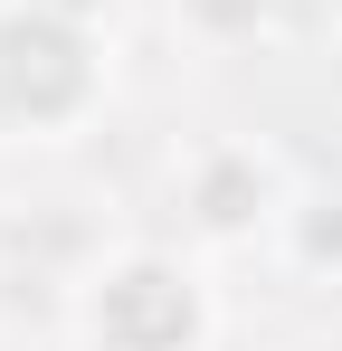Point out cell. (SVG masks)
Returning a JSON list of instances; mask_svg holds the SVG:
<instances>
[{"label":"cell","mask_w":342,"mask_h":351,"mask_svg":"<svg viewBox=\"0 0 342 351\" xmlns=\"http://www.w3.org/2000/svg\"><path fill=\"white\" fill-rule=\"evenodd\" d=\"M95 95H105L95 38L48 0H10L0 10V133L57 143V133H76L95 114Z\"/></svg>","instance_id":"1"},{"label":"cell","mask_w":342,"mask_h":351,"mask_svg":"<svg viewBox=\"0 0 342 351\" xmlns=\"http://www.w3.org/2000/svg\"><path fill=\"white\" fill-rule=\"evenodd\" d=\"M76 323L95 351H200L209 342V294L181 256H114L86 276Z\"/></svg>","instance_id":"2"}]
</instances>
